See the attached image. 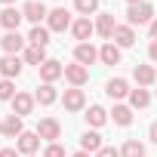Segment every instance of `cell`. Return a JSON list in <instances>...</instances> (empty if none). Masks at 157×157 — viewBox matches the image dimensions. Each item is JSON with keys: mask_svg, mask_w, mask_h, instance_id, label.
Segmentation results:
<instances>
[{"mask_svg": "<svg viewBox=\"0 0 157 157\" xmlns=\"http://www.w3.org/2000/svg\"><path fill=\"white\" fill-rule=\"evenodd\" d=\"M22 62H28V65H37V68H40V65L46 62V52H43V46H31V43H28V46H25V56H22Z\"/></svg>", "mask_w": 157, "mask_h": 157, "instance_id": "obj_23", "label": "cell"}, {"mask_svg": "<svg viewBox=\"0 0 157 157\" xmlns=\"http://www.w3.org/2000/svg\"><path fill=\"white\" fill-rule=\"evenodd\" d=\"M31 157H34V154H31Z\"/></svg>", "mask_w": 157, "mask_h": 157, "instance_id": "obj_40", "label": "cell"}, {"mask_svg": "<svg viewBox=\"0 0 157 157\" xmlns=\"http://www.w3.org/2000/svg\"><path fill=\"white\" fill-rule=\"evenodd\" d=\"M25 43H28V40H25L19 31H6V34H3V40H0V46H3V52H6V56H16L19 49H25Z\"/></svg>", "mask_w": 157, "mask_h": 157, "instance_id": "obj_11", "label": "cell"}, {"mask_svg": "<svg viewBox=\"0 0 157 157\" xmlns=\"http://www.w3.org/2000/svg\"><path fill=\"white\" fill-rule=\"evenodd\" d=\"M0 74H3V80L19 77L22 74V59L19 56H3V59H0Z\"/></svg>", "mask_w": 157, "mask_h": 157, "instance_id": "obj_13", "label": "cell"}, {"mask_svg": "<svg viewBox=\"0 0 157 157\" xmlns=\"http://www.w3.org/2000/svg\"><path fill=\"white\" fill-rule=\"evenodd\" d=\"M120 49H126V46H132L136 43V31H132V25H117V31H114V37H111Z\"/></svg>", "mask_w": 157, "mask_h": 157, "instance_id": "obj_19", "label": "cell"}, {"mask_svg": "<svg viewBox=\"0 0 157 157\" xmlns=\"http://www.w3.org/2000/svg\"><path fill=\"white\" fill-rule=\"evenodd\" d=\"M65 80L71 83V86H77V90H80L86 80H90V68H83V65H65Z\"/></svg>", "mask_w": 157, "mask_h": 157, "instance_id": "obj_4", "label": "cell"}, {"mask_svg": "<svg viewBox=\"0 0 157 157\" xmlns=\"http://www.w3.org/2000/svg\"><path fill=\"white\" fill-rule=\"evenodd\" d=\"M74 22H71V13L65 10V6H56V10H49V16H46V28L49 31H68Z\"/></svg>", "mask_w": 157, "mask_h": 157, "instance_id": "obj_2", "label": "cell"}, {"mask_svg": "<svg viewBox=\"0 0 157 157\" xmlns=\"http://www.w3.org/2000/svg\"><path fill=\"white\" fill-rule=\"evenodd\" d=\"M132 77H136V83L145 90V86H151L154 80H157V71L151 68V65H136V71H132Z\"/></svg>", "mask_w": 157, "mask_h": 157, "instance_id": "obj_20", "label": "cell"}, {"mask_svg": "<svg viewBox=\"0 0 157 157\" xmlns=\"http://www.w3.org/2000/svg\"><path fill=\"white\" fill-rule=\"evenodd\" d=\"M105 145H102V136L96 132V129H86L83 136H80V151H86V154H99Z\"/></svg>", "mask_w": 157, "mask_h": 157, "instance_id": "obj_16", "label": "cell"}, {"mask_svg": "<svg viewBox=\"0 0 157 157\" xmlns=\"http://www.w3.org/2000/svg\"><path fill=\"white\" fill-rule=\"evenodd\" d=\"M37 148H40V136H37V132H22V136L16 139V151L25 154V157L37 154Z\"/></svg>", "mask_w": 157, "mask_h": 157, "instance_id": "obj_6", "label": "cell"}, {"mask_svg": "<svg viewBox=\"0 0 157 157\" xmlns=\"http://www.w3.org/2000/svg\"><path fill=\"white\" fill-rule=\"evenodd\" d=\"M96 157H120V151H117V148H111V145H105V148H102Z\"/></svg>", "mask_w": 157, "mask_h": 157, "instance_id": "obj_32", "label": "cell"}, {"mask_svg": "<svg viewBox=\"0 0 157 157\" xmlns=\"http://www.w3.org/2000/svg\"><path fill=\"white\" fill-rule=\"evenodd\" d=\"M105 93H108V99H114V102H120V99H126L132 90H129V83L123 80V77H111V80L105 83Z\"/></svg>", "mask_w": 157, "mask_h": 157, "instance_id": "obj_7", "label": "cell"}, {"mask_svg": "<svg viewBox=\"0 0 157 157\" xmlns=\"http://www.w3.org/2000/svg\"><path fill=\"white\" fill-rule=\"evenodd\" d=\"M43 157H65V148H62L59 142H52V145H46V151H43Z\"/></svg>", "mask_w": 157, "mask_h": 157, "instance_id": "obj_31", "label": "cell"}, {"mask_svg": "<svg viewBox=\"0 0 157 157\" xmlns=\"http://www.w3.org/2000/svg\"><path fill=\"white\" fill-rule=\"evenodd\" d=\"M126 3H129V6H136V3H145V0H126Z\"/></svg>", "mask_w": 157, "mask_h": 157, "instance_id": "obj_37", "label": "cell"}, {"mask_svg": "<svg viewBox=\"0 0 157 157\" xmlns=\"http://www.w3.org/2000/svg\"><path fill=\"white\" fill-rule=\"evenodd\" d=\"M22 13H25V19H28V22H34V25H40V19H46V16H49V10L40 3V0H28V3L22 6Z\"/></svg>", "mask_w": 157, "mask_h": 157, "instance_id": "obj_14", "label": "cell"}, {"mask_svg": "<svg viewBox=\"0 0 157 157\" xmlns=\"http://www.w3.org/2000/svg\"><path fill=\"white\" fill-rule=\"evenodd\" d=\"M49 34H52L49 28L34 25V28H31V34H28V43H31V46H46V43H49Z\"/></svg>", "mask_w": 157, "mask_h": 157, "instance_id": "obj_22", "label": "cell"}, {"mask_svg": "<svg viewBox=\"0 0 157 157\" xmlns=\"http://www.w3.org/2000/svg\"><path fill=\"white\" fill-rule=\"evenodd\" d=\"M129 105H132V108H148V105H151V93L142 90V86L132 90V93H129Z\"/></svg>", "mask_w": 157, "mask_h": 157, "instance_id": "obj_28", "label": "cell"}, {"mask_svg": "<svg viewBox=\"0 0 157 157\" xmlns=\"http://www.w3.org/2000/svg\"><path fill=\"white\" fill-rule=\"evenodd\" d=\"M99 59H102L105 65H120V46H117L114 40H108V43L99 49Z\"/></svg>", "mask_w": 157, "mask_h": 157, "instance_id": "obj_21", "label": "cell"}, {"mask_svg": "<svg viewBox=\"0 0 157 157\" xmlns=\"http://www.w3.org/2000/svg\"><path fill=\"white\" fill-rule=\"evenodd\" d=\"M0 3H6V6H13V0H0Z\"/></svg>", "mask_w": 157, "mask_h": 157, "instance_id": "obj_39", "label": "cell"}, {"mask_svg": "<svg viewBox=\"0 0 157 157\" xmlns=\"http://www.w3.org/2000/svg\"><path fill=\"white\" fill-rule=\"evenodd\" d=\"M154 22V6L151 3H136V6H129L126 10V25H151Z\"/></svg>", "mask_w": 157, "mask_h": 157, "instance_id": "obj_1", "label": "cell"}, {"mask_svg": "<svg viewBox=\"0 0 157 157\" xmlns=\"http://www.w3.org/2000/svg\"><path fill=\"white\" fill-rule=\"evenodd\" d=\"M0 157H19V151H16V148H3V151H0Z\"/></svg>", "mask_w": 157, "mask_h": 157, "instance_id": "obj_34", "label": "cell"}, {"mask_svg": "<svg viewBox=\"0 0 157 157\" xmlns=\"http://www.w3.org/2000/svg\"><path fill=\"white\" fill-rule=\"evenodd\" d=\"M0 132H3L6 139H19V136L25 132V126H22V117H19V114H10L3 123H0Z\"/></svg>", "mask_w": 157, "mask_h": 157, "instance_id": "obj_18", "label": "cell"}, {"mask_svg": "<svg viewBox=\"0 0 157 157\" xmlns=\"http://www.w3.org/2000/svg\"><path fill=\"white\" fill-rule=\"evenodd\" d=\"M74 10L80 13L83 19H90V16L99 10V0H74Z\"/></svg>", "mask_w": 157, "mask_h": 157, "instance_id": "obj_29", "label": "cell"}, {"mask_svg": "<svg viewBox=\"0 0 157 157\" xmlns=\"http://www.w3.org/2000/svg\"><path fill=\"white\" fill-rule=\"evenodd\" d=\"M16 99V83L13 80H0V102H13Z\"/></svg>", "mask_w": 157, "mask_h": 157, "instance_id": "obj_30", "label": "cell"}, {"mask_svg": "<svg viewBox=\"0 0 157 157\" xmlns=\"http://www.w3.org/2000/svg\"><path fill=\"white\" fill-rule=\"evenodd\" d=\"M120 157H145V145L139 139H126L120 148Z\"/></svg>", "mask_w": 157, "mask_h": 157, "instance_id": "obj_25", "label": "cell"}, {"mask_svg": "<svg viewBox=\"0 0 157 157\" xmlns=\"http://www.w3.org/2000/svg\"><path fill=\"white\" fill-rule=\"evenodd\" d=\"M148 56L157 62V40H151V46H148Z\"/></svg>", "mask_w": 157, "mask_h": 157, "instance_id": "obj_35", "label": "cell"}, {"mask_svg": "<svg viewBox=\"0 0 157 157\" xmlns=\"http://www.w3.org/2000/svg\"><path fill=\"white\" fill-rule=\"evenodd\" d=\"M93 31H96V25H93L90 19H83V16H80V19H77V22L71 25V34H74L77 40H80V43H90V37H93Z\"/></svg>", "mask_w": 157, "mask_h": 157, "instance_id": "obj_17", "label": "cell"}, {"mask_svg": "<svg viewBox=\"0 0 157 157\" xmlns=\"http://www.w3.org/2000/svg\"><path fill=\"white\" fill-rule=\"evenodd\" d=\"M148 31H151V40H157V19L151 22V28H148Z\"/></svg>", "mask_w": 157, "mask_h": 157, "instance_id": "obj_36", "label": "cell"}, {"mask_svg": "<svg viewBox=\"0 0 157 157\" xmlns=\"http://www.w3.org/2000/svg\"><path fill=\"white\" fill-rule=\"evenodd\" d=\"M74 157H90V154H86V151H77V154H74Z\"/></svg>", "mask_w": 157, "mask_h": 157, "instance_id": "obj_38", "label": "cell"}, {"mask_svg": "<svg viewBox=\"0 0 157 157\" xmlns=\"http://www.w3.org/2000/svg\"><path fill=\"white\" fill-rule=\"evenodd\" d=\"M34 105H37V99H34L31 93H16V99H13V114L25 117V114L34 111Z\"/></svg>", "mask_w": 157, "mask_h": 157, "instance_id": "obj_12", "label": "cell"}, {"mask_svg": "<svg viewBox=\"0 0 157 157\" xmlns=\"http://www.w3.org/2000/svg\"><path fill=\"white\" fill-rule=\"evenodd\" d=\"M148 136H151V142H154V145H157V120H154V123H151V126H148Z\"/></svg>", "mask_w": 157, "mask_h": 157, "instance_id": "obj_33", "label": "cell"}, {"mask_svg": "<svg viewBox=\"0 0 157 157\" xmlns=\"http://www.w3.org/2000/svg\"><path fill=\"white\" fill-rule=\"evenodd\" d=\"M59 77H65V65L56 62V59H46V62L40 65V80H43V83H56Z\"/></svg>", "mask_w": 157, "mask_h": 157, "instance_id": "obj_5", "label": "cell"}, {"mask_svg": "<svg viewBox=\"0 0 157 157\" xmlns=\"http://www.w3.org/2000/svg\"><path fill=\"white\" fill-rule=\"evenodd\" d=\"M37 136H40V139H46V142L52 145V142L62 136V123H59L56 117H43V120L37 123Z\"/></svg>", "mask_w": 157, "mask_h": 157, "instance_id": "obj_3", "label": "cell"}, {"mask_svg": "<svg viewBox=\"0 0 157 157\" xmlns=\"http://www.w3.org/2000/svg\"><path fill=\"white\" fill-rule=\"evenodd\" d=\"M22 19H25V13H22V10H16V6H6L3 13H0V25H3L6 31H19Z\"/></svg>", "mask_w": 157, "mask_h": 157, "instance_id": "obj_15", "label": "cell"}, {"mask_svg": "<svg viewBox=\"0 0 157 157\" xmlns=\"http://www.w3.org/2000/svg\"><path fill=\"white\" fill-rule=\"evenodd\" d=\"M108 120V111L102 108V105H90V111H86V123L90 126H102Z\"/></svg>", "mask_w": 157, "mask_h": 157, "instance_id": "obj_27", "label": "cell"}, {"mask_svg": "<svg viewBox=\"0 0 157 157\" xmlns=\"http://www.w3.org/2000/svg\"><path fill=\"white\" fill-rule=\"evenodd\" d=\"M34 99H37L40 105H52V102L59 99V93H56V86H52V83H43V86L34 93Z\"/></svg>", "mask_w": 157, "mask_h": 157, "instance_id": "obj_26", "label": "cell"}, {"mask_svg": "<svg viewBox=\"0 0 157 157\" xmlns=\"http://www.w3.org/2000/svg\"><path fill=\"white\" fill-rule=\"evenodd\" d=\"M96 59H99V49H96L93 43H77V46H74V62H77V65L86 68V65H93Z\"/></svg>", "mask_w": 157, "mask_h": 157, "instance_id": "obj_9", "label": "cell"}, {"mask_svg": "<svg viewBox=\"0 0 157 157\" xmlns=\"http://www.w3.org/2000/svg\"><path fill=\"white\" fill-rule=\"evenodd\" d=\"M62 105H65V111H80V108L86 105V96H83V90H77V86L65 90V96H62Z\"/></svg>", "mask_w": 157, "mask_h": 157, "instance_id": "obj_10", "label": "cell"}, {"mask_svg": "<svg viewBox=\"0 0 157 157\" xmlns=\"http://www.w3.org/2000/svg\"><path fill=\"white\" fill-rule=\"evenodd\" d=\"M114 31H117L114 13H99V19H96V34H99V37H105V40H111V37H114Z\"/></svg>", "mask_w": 157, "mask_h": 157, "instance_id": "obj_8", "label": "cell"}, {"mask_svg": "<svg viewBox=\"0 0 157 157\" xmlns=\"http://www.w3.org/2000/svg\"><path fill=\"white\" fill-rule=\"evenodd\" d=\"M111 117H114L117 126H129V123H132V108H129V105H114Z\"/></svg>", "mask_w": 157, "mask_h": 157, "instance_id": "obj_24", "label": "cell"}]
</instances>
